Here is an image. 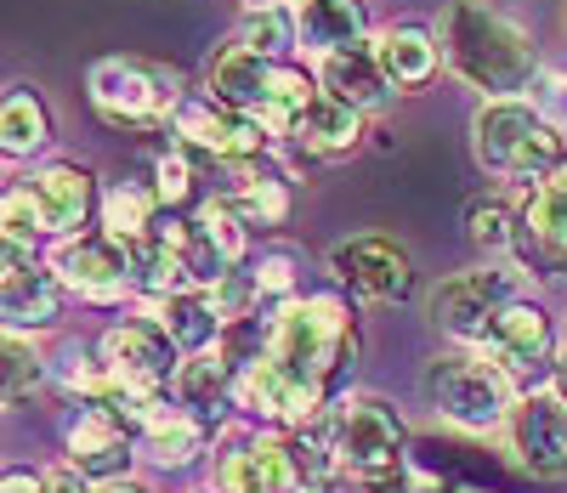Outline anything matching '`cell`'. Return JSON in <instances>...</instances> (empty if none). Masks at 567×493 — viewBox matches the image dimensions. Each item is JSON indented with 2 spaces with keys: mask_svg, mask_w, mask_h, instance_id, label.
I'll return each instance as SVG.
<instances>
[{
  "mask_svg": "<svg viewBox=\"0 0 567 493\" xmlns=\"http://www.w3.org/2000/svg\"><path fill=\"white\" fill-rule=\"evenodd\" d=\"M550 391L567 403V347H561V352H556V363H550Z\"/></svg>",
  "mask_w": 567,
  "mask_h": 493,
  "instance_id": "obj_42",
  "label": "cell"
},
{
  "mask_svg": "<svg viewBox=\"0 0 567 493\" xmlns=\"http://www.w3.org/2000/svg\"><path fill=\"white\" fill-rule=\"evenodd\" d=\"M296 23H301V45L318 58L369 45V7L363 0H296Z\"/></svg>",
  "mask_w": 567,
  "mask_h": 493,
  "instance_id": "obj_21",
  "label": "cell"
},
{
  "mask_svg": "<svg viewBox=\"0 0 567 493\" xmlns=\"http://www.w3.org/2000/svg\"><path fill=\"white\" fill-rule=\"evenodd\" d=\"M0 227H7V244H29V250H34L40 233H52V227H45V216H40V205H34L29 182H12L7 187V199H0Z\"/></svg>",
  "mask_w": 567,
  "mask_h": 493,
  "instance_id": "obj_35",
  "label": "cell"
},
{
  "mask_svg": "<svg viewBox=\"0 0 567 493\" xmlns=\"http://www.w3.org/2000/svg\"><path fill=\"white\" fill-rule=\"evenodd\" d=\"M414 465H420V471H437V476H443V482H454V487H477V493H511L516 482H523L516 471H505L494 454L483 460L477 449H460V442H443V436L420 442Z\"/></svg>",
  "mask_w": 567,
  "mask_h": 493,
  "instance_id": "obj_23",
  "label": "cell"
},
{
  "mask_svg": "<svg viewBox=\"0 0 567 493\" xmlns=\"http://www.w3.org/2000/svg\"><path fill=\"white\" fill-rule=\"evenodd\" d=\"M425 493H477V487H454V482H443V487H425Z\"/></svg>",
  "mask_w": 567,
  "mask_h": 493,
  "instance_id": "obj_44",
  "label": "cell"
},
{
  "mask_svg": "<svg viewBox=\"0 0 567 493\" xmlns=\"http://www.w3.org/2000/svg\"><path fill=\"white\" fill-rule=\"evenodd\" d=\"M97 493H142V487H136V482H103Z\"/></svg>",
  "mask_w": 567,
  "mask_h": 493,
  "instance_id": "obj_43",
  "label": "cell"
},
{
  "mask_svg": "<svg viewBox=\"0 0 567 493\" xmlns=\"http://www.w3.org/2000/svg\"><path fill=\"white\" fill-rule=\"evenodd\" d=\"M154 318L165 323V335L176 340L187 358L210 352L221 340V329H227V318H221L210 289H176V295H165V301H154Z\"/></svg>",
  "mask_w": 567,
  "mask_h": 493,
  "instance_id": "obj_24",
  "label": "cell"
},
{
  "mask_svg": "<svg viewBox=\"0 0 567 493\" xmlns=\"http://www.w3.org/2000/svg\"><path fill=\"white\" fill-rule=\"evenodd\" d=\"M534 109L545 114V125L567 131V74H539L534 80Z\"/></svg>",
  "mask_w": 567,
  "mask_h": 493,
  "instance_id": "obj_39",
  "label": "cell"
},
{
  "mask_svg": "<svg viewBox=\"0 0 567 493\" xmlns=\"http://www.w3.org/2000/svg\"><path fill=\"white\" fill-rule=\"evenodd\" d=\"M176 352H182V347L165 335L159 318H131V323H114V329L103 335V363H109V374L125 380V386H136V391L171 386L176 369H182Z\"/></svg>",
  "mask_w": 567,
  "mask_h": 493,
  "instance_id": "obj_10",
  "label": "cell"
},
{
  "mask_svg": "<svg viewBox=\"0 0 567 493\" xmlns=\"http://www.w3.org/2000/svg\"><path fill=\"white\" fill-rule=\"evenodd\" d=\"M250 7H278V0H250Z\"/></svg>",
  "mask_w": 567,
  "mask_h": 493,
  "instance_id": "obj_45",
  "label": "cell"
},
{
  "mask_svg": "<svg viewBox=\"0 0 567 493\" xmlns=\"http://www.w3.org/2000/svg\"><path fill=\"white\" fill-rule=\"evenodd\" d=\"M488 358L511 374V380H523V369L545 363L556 352V329H550V312L539 301H528V295H516V301H505L488 323Z\"/></svg>",
  "mask_w": 567,
  "mask_h": 493,
  "instance_id": "obj_14",
  "label": "cell"
},
{
  "mask_svg": "<svg viewBox=\"0 0 567 493\" xmlns=\"http://www.w3.org/2000/svg\"><path fill=\"white\" fill-rule=\"evenodd\" d=\"M516 227H523V222L511 216L505 199H471V210H465V238L477 244L483 256L511 250V244H516Z\"/></svg>",
  "mask_w": 567,
  "mask_h": 493,
  "instance_id": "obj_33",
  "label": "cell"
},
{
  "mask_svg": "<svg viewBox=\"0 0 567 493\" xmlns=\"http://www.w3.org/2000/svg\"><path fill=\"white\" fill-rule=\"evenodd\" d=\"M329 267H336V278L358 295H369V301H409L414 295V261L403 244L392 238H341L336 250H329Z\"/></svg>",
  "mask_w": 567,
  "mask_h": 493,
  "instance_id": "obj_9",
  "label": "cell"
},
{
  "mask_svg": "<svg viewBox=\"0 0 567 493\" xmlns=\"http://www.w3.org/2000/svg\"><path fill=\"white\" fill-rule=\"evenodd\" d=\"M523 295V278H516L511 267H471V273H454L432 289V301H425V312H432V323L454 340H465V347H483L488 340V323L505 301H516Z\"/></svg>",
  "mask_w": 567,
  "mask_h": 493,
  "instance_id": "obj_7",
  "label": "cell"
},
{
  "mask_svg": "<svg viewBox=\"0 0 567 493\" xmlns=\"http://www.w3.org/2000/svg\"><path fill=\"white\" fill-rule=\"evenodd\" d=\"M85 96H91V109H97V120L114 125V131H159L187 103V96H182V74L159 69V63H142V58H103V63H91Z\"/></svg>",
  "mask_w": 567,
  "mask_h": 493,
  "instance_id": "obj_6",
  "label": "cell"
},
{
  "mask_svg": "<svg viewBox=\"0 0 567 493\" xmlns=\"http://www.w3.org/2000/svg\"><path fill=\"white\" fill-rule=\"evenodd\" d=\"M40 380H45V363H40V352H34V340L18 335V329H7V386H0L7 409L23 403V398H34Z\"/></svg>",
  "mask_w": 567,
  "mask_h": 493,
  "instance_id": "obj_34",
  "label": "cell"
},
{
  "mask_svg": "<svg viewBox=\"0 0 567 493\" xmlns=\"http://www.w3.org/2000/svg\"><path fill=\"white\" fill-rule=\"evenodd\" d=\"M171 125H176L187 154H210V160H261V147L272 136L256 114H239V109L216 103L210 91L205 96H187Z\"/></svg>",
  "mask_w": 567,
  "mask_h": 493,
  "instance_id": "obj_8",
  "label": "cell"
},
{
  "mask_svg": "<svg viewBox=\"0 0 567 493\" xmlns=\"http://www.w3.org/2000/svg\"><path fill=\"white\" fill-rule=\"evenodd\" d=\"M52 273L63 278V289L85 295V301H120L131 289V261L120 238H97V233H69L52 250Z\"/></svg>",
  "mask_w": 567,
  "mask_h": 493,
  "instance_id": "obj_11",
  "label": "cell"
},
{
  "mask_svg": "<svg viewBox=\"0 0 567 493\" xmlns=\"http://www.w3.org/2000/svg\"><path fill=\"white\" fill-rule=\"evenodd\" d=\"M358 136H363V114L352 103H341V96L318 91L284 142H290L296 154H307V160H336V154H347V147H358Z\"/></svg>",
  "mask_w": 567,
  "mask_h": 493,
  "instance_id": "obj_20",
  "label": "cell"
},
{
  "mask_svg": "<svg viewBox=\"0 0 567 493\" xmlns=\"http://www.w3.org/2000/svg\"><path fill=\"white\" fill-rule=\"evenodd\" d=\"M329 425H336V449H341V465L358 482V493H414L409 425L386 398L352 391V398L329 403Z\"/></svg>",
  "mask_w": 567,
  "mask_h": 493,
  "instance_id": "obj_3",
  "label": "cell"
},
{
  "mask_svg": "<svg viewBox=\"0 0 567 493\" xmlns=\"http://www.w3.org/2000/svg\"><path fill=\"white\" fill-rule=\"evenodd\" d=\"M233 380H239V363H233V358H221V352H194V358H182L171 391H176V403H182L187 414H205V420H210V414L233 398Z\"/></svg>",
  "mask_w": 567,
  "mask_h": 493,
  "instance_id": "obj_27",
  "label": "cell"
},
{
  "mask_svg": "<svg viewBox=\"0 0 567 493\" xmlns=\"http://www.w3.org/2000/svg\"><path fill=\"white\" fill-rule=\"evenodd\" d=\"M29 193H34L45 227L63 233V238L80 233L85 216L97 210V176H91L85 165H74V160H58V165L34 171V176H29Z\"/></svg>",
  "mask_w": 567,
  "mask_h": 493,
  "instance_id": "obj_18",
  "label": "cell"
},
{
  "mask_svg": "<svg viewBox=\"0 0 567 493\" xmlns=\"http://www.w3.org/2000/svg\"><path fill=\"white\" fill-rule=\"evenodd\" d=\"M420 391L460 431H494L523 403L516 398V380L494 358H477V352H437L420 369Z\"/></svg>",
  "mask_w": 567,
  "mask_h": 493,
  "instance_id": "obj_5",
  "label": "cell"
},
{
  "mask_svg": "<svg viewBox=\"0 0 567 493\" xmlns=\"http://www.w3.org/2000/svg\"><path fill=\"white\" fill-rule=\"evenodd\" d=\"M154 193H159L165 210H176V205L194 199V154H187V147H171V154H159V165H154Z\"/></svg>",
  "mask_w": 567,
  "mask_h": 493,
  "instance_id": "obj_37",
  "label": "cell"
},
{
  "mask_svg": "<svg viewBox=\"0 0 567 493\" xmlns=\"http://www.w3.org/2000/svg\"><path fill=\"white\" fill-rule=\"evenodd\" d=\"M205 449V420L187 414V409H159L142 420V460H154L159 471H182L194 465Z\"/></svg>",
  "mask_w": 567,
  "mask_h": 493,
  "instance_id": "obj_26",
  "label": "cell"
},
{
  "mask_svg": "<svg viewBox=\"0 0 567 493\" xmlns=\"http://www.w3.org/2000/svg\"><path fill=\"white\" fill-rule=\"evenodd\" d=\"M511 436H516V460H523L528 476L561 482L567 476V403L556 391H528L511 414Z\"/></svg>",
  "mask_w": 567,
  "mask_h": 493,
  "instance_id": "obj_13",
  "label": "cell"
},
{
  "mask_svg": "<svg viewBox=\"0 0 567 493\" xmlns=\"http://www.w3.org/2000/svg\"><path fill=\"white\" fill-rule=\"evenodd\" d=\"M0 312H7V329L29 335L58 323L63 312V278L52 267H40L29 244H7V273H0Z\"/></svg>",
  "mask_w": 567,
  "mask_h": 493,
  "instance_id": "obj_12",
  "label": "cell"
},
{
  "mask_svg": "<svg viewBox=\"0 0 567 493\" xmlns=\"http://www.w3.org/2000/svg\"><path fill=\"white\" fill-rule=\"evenodd\" d=\"M45 142H52V114H45L40 91L12 85L7 103H0V147H7V160H29Z\"/></svg>",
  "mask_w": 567,
  "mask_h": 493,
  "instance_id": "obj_28",
  "label": "cell"
},
{
  "mask_svg": "<svg viewBox=\"0 0 567 493\" xmlns=\"http://www.w3.org/2000/svg\"><path fill=\"white\" fill-rule=\"evenodd\" d=\"M312 96H318V85L307 80V69L278 63V80H272V96H267V109H261V125H267L272 136H290Z\"/></svg>",
  "mask_w": 567,
  "mask_h": 493,
  "instance_id": "obj_31",
  "label": "cell"
},
{
  "mask_svg": "<svg viewBox=\"0 0 567 493\" xmlns=\"http://www.w3.org/2000/svg\"><path fill=\"white\" fill-rule=\"evenodd\" d=\"M471 160L499 182H545L567 165L561 131L545 125V114L523 96H488L471 114Z\"/></svg>",
  "mask_w": 567,
  "mask_h": 493,
  "instance_id": "obj_4",
  "label": "cell"
},
{
  "mask_svg": "<svg viewBox=\"0 0 567 493\" xmlns=\"http://www.w3.org/2000/svg\"><path fill=\"white\" fill-rule=\"evenodd\" d=\"M272 80H278V63L261 58V52H250L245 40L221 45V52L210 58V74H205V85H210L216 103L239 109V114H256V120H261L267 96H272Z\"/></svg>",
  "mask_w": 567,
  "mask_h": 493,
  "instance_id": "obj_17",
  "label": "cell"
},
{
  "mask_svg": "<svg viewBox=\"0 0 567 493\" xmlns=\"http://www.w3.org/2000/svg\"><path fill=\"white\" fill-rule=\"evenodd\" d=\"M256 289H261V295H272L278 307H284V301H296V261L284 256V250L261 256V267H256Z\"/></svg>",
  "mask_w": 567,
  "mask_h": 493,
  "instance_id": "obj_38",
  "label": "cell"
},
{
  "mask_svg": "<svg viewBox=\"0 0 567 493\" xmlns=\"http://www.w3.org/2000/svg\"><path fill=\"white\" fill-rule=\"evenodd\" d=\"M239 40L250 45V52H261V58H272V63H284L301 45V23H296V7H250L245 12V23H239Z\"/></svg>",
  "mask_w": 567,
  "mask_h": 493,
  "instance_id": "obj_30",
  "label": "cell"
},
{
  "mask_svg": "<svg viewBox=\"0 0 567 493\" xmlns=\"http://www.w3.org/2000/svg\"><path fill=\"white\" fill-rule=\"evenodd\" d=\"M0 493H45V487H40V476H29V471H7Z\"/></svg>",
  "mask_w": 567,
  "mask_h": 493,
  "instance_id": "obj_41",
  "label": "cell"
},
{
  "mask_svg": "<svg viewBox=\"0 0 567 493\" xmlns=\"http://www.w3.org/2000/svg\"><path fill=\"white\" fill-rule=\"evenodd\" d=\"M136 460V442L120 420H109L103 409H80L69 420V465L85 471L91 482H125Z\"/></svg>",
  "mask_w": 567,
  "mask_h": 493,
  "instance_id": "obj_16",
  "label": "cell"
},
{
  "mask_svg": "<svg viewBox=\"0 0 567 493\" xmlns=\"http://www.w3.org/2000/svg\"><path fill=\"white\" fill-rule=\"evenodd\" d=\"M374 45V63H381V74L392 80V91H420L425 80L437 74L443 63V40L437 29H420V23H392L369 40Z\"/></svg>",
  "mask_w": 567,
  "mask_h": 493,
  "instance_id": "obj_19",
  "label": "cell"
},
{
  "mask_svg": "<svg viewBox=\"0 0 567 493\" xmlns=\"http://www.w3.org/2000/svg\"><path fill=\"white\" fill-rule=\"evenodd\" d=\"M323 91L341 96V103H352L358 114H374L392 96V80L381 74V63H374V45H352V52H336L323 58Z\"/></svg>",
  "mask_w": 567,
  "mask_h": 493,
  "instance_id": "obj_25",
  "label": "cell"
},
{
  "mask_svg": "<svg viewBox=\"0 0 567 493\" xmlns=\"http://www.w3.org/2000/svg\"><path fill=\"white\" fill-rule=\"evenodd\" d=\"M154 210H159V193H154V187L114 182V187L103 193V233L120 238V244H131V238H142V233H154V222H159Z\"/></svg>",
  "mask_w": 567,
  "mask_h": 493,
  "instance_id": "obj_29",
  "label": "cell"
},
{
  "mask_svg": "<svg viewBox=\"0 0 567 493\" xmlns=\"http://www.w3.org/2000/svg\"><path fill=\"white\" fill-rule=\"evenodd\" d=\"M341 449H336V425L329 409H318L307 425L284 431V493H341Z\"/></svg>",
  "mask_w": 567,
  "mask_h": 493,
  "instance_id": "obj_15",
  "label": "cell"
},
{
  "mask_svg": "<svg viewBox=\"0 0 567 493\" xmlns=\"http://www.w3.org/2000/svg\"><path fill=\"white\" fill-rule=\"evenodd\" d=\"M233 205L245 210V222H250V227H278L284 216H290V187H284L278 176H256V182L239 193V199H233Z\"/></svg>",
  "mask_w": 567,
  "mask_h": 493,
  "instance_id": "obj_36",
  "label": "cell"
},
{
  "mask_svg": "<svg viewBox=\"0 0 567 493\" xmlns=\"http://www.w3.org/2000/svg\"><path fill=\"white\" fill-rule=\"evenodd\" d=\"M40 487H45V493H91V476L74 471V465H58V471L40 476Z\"/></svg>",
  "mask_w": 567,
  "mask_h": 493,
  "instance_id": "obj_40",
  "label": "cell"
},
{
  "mask_svg": "<svg viewBox=\"0 0 567 493\" xmlns=\"http://www.w3.org/2000/svg\"><path fill=\"white\" fill-rule=\"evenodd\" d=\"M449 69L483 96H523L539 80V52L523 23L483 7V0H454L437 23Z\"/></svg>",
  "mask_w": 567,
  "mask_h": 493,
  "instance_id": "obj_1",
  "label": "cell"
},
{
  "mask_svg": "<svg viewBox=\"0 0 567 493\" xmlns=\"http://www.w3.org/2000/svg\"><path fill=\"white\" fill-rule=\"evenodd\" d=\"M261 352L296 374L301 386H312L318 398H329V386L341 380V369L352 363L358 352V323H352V307L341 295H296L284 301L261 335Z\"/></svg>",
  "mask_w": 567,
  "mask_h": 493,
  "instance_id": "obj_2",
  "label": "cell"
},
{
  "mask_svg": "<svg viewBox=\"0 0 567 493\" xmlns=\"http://www.w3.org/2000/svg\"><path fill=\"white\" fill-rule=\"evenodd\" d=\"M523 244L545 267H567V165L550 171L523 205Z\"/></svg>",
  "mask_w": 567,
  "mask_h": 493,
  "instance_id": "obj_22",
  "label": "cell"
},
{
  "mask_svg": "<svg viewBox=\"0 0 567 493\" xmlns=\"http://www.w3.org/2000/svg\"><path fill=\"white\" fill-rule=\"evenodd\" d=\"M199 227H205V238L216 244L233 267L250 256V222H245V210L233 205V199H205L199 205Z\"/></svg>",
  "mask_w": 567,
  "mask_h": 493,
  "instance_id": "obj_32",
  "label": "cell"
}]
</instances>
